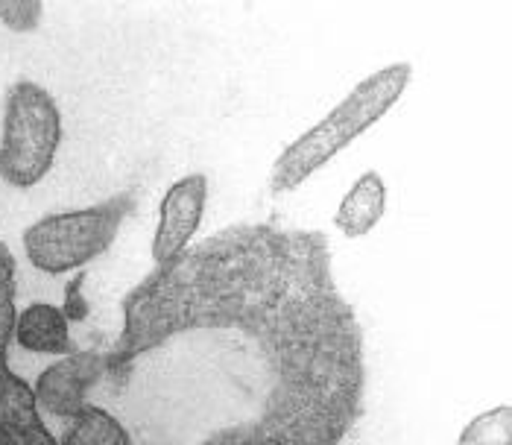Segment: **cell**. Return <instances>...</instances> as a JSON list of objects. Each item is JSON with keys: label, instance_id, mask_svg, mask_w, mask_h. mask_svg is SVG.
<instances>
[{"label": "cell", "instance_id": "1", "mask_svg": "<svg viewBox=\"0 0 512 445\" xmlns=\"http://www.w3.org/2000/svg\"><path fill=\"white\" fill-rule=\"evenodd\" d=\"M120 311L106 349L112 381L188 331H237L255 349L267 384L258 413L202 445H343L363 416V331L322 232L226 226L135 284Z\"/></svg>", "mask_w": 512, "mask_h": 445}, {"label": "cell", "instance_id": "2", "mask_svg": "<svg viewBox=\"0 0 512 445\" xmlns=\"http://www.w3.org/2000/svg\"><path fill=\"white\" fill-rule=\"evenodd\" d=\"M410 80H413V65L395 62L357 82L322 121L284 147V153L270 170V191L281 197L302 188L319 167H325L337 153H343L366 129L384 121L387 112L407 91Z\"/></svg>", "mask_w": 512, "mask_h": 445}, {"label": "cell", "instance_id": "3", "mask_svg": "<svg viewBox=\"0 0 512 445\" xmlns=\"http://www.w3.org/2000/svg\"><path fill=\"white\" fill-rule=\"evenodd\" d=\"M132 208L135 194L123 191L88 208L41 217L24 232V249L30 264L50 276L82 270L115 243Z\"/></svg>", "mask_w": 512, "mask_h": 445}, {"label": "cell", "instance_id": "4", "mask_svg": "<svg viewBox=\"0 0 512 445\" xmlns=\"http://www.w3.org/2000/svg\"><path fill=\"white\" fill-rule=\"evenodd\" d=\"M62 141V115L47 88L18 80L6 94L0 179L15 188H33L50 173Z\"/></svg>", "mask_w": 512, "mask_h": 445}, {"label": "cell", "instance_id": "5", "mask_svg": "<svg viewBox=\"0 0 512 445\" xmlns=\"http://www.w3.org/2000/svg\"><path fill=\"white\" fill-rule=\"evenodd\" d=\"M205 203H208V176L205 173H188L164 191L161 205H158L156 235H153L156 270L173 264L194 243Z\"/></svg>", "mask_w": 512, "mask_h": 445}, {"label": "cell", "instance_id": "6", "mask_svg": "<svg viewBox=\"0 0 512 445\" xmlns=\"http://www.w3.org/2000/svg\"><path fill=\"white\" fill-rule=\"evenodd\" d=\"M106 378V349H85L71 352L65 361H56L41 372L39 384L33 390V402L41 410L62 416V419H77L88 407V390Z\"/></svg>", "mask_w": 512, "mask_h": 445}, {"label": "cell", "instance_id": "7", "mask_svg": "<svg viewBox=\"0 0 512 445\" xmlns=\"http://www.w3.org/2000/svg\"><path fill=\"white\" fill-rule=\"evenodd\" d=\"M387 211V185L381 179V173L366 170L355 185L346 191V197L340 200L334 211V226L349 238H366Z\"/></svg>", "mask_w": 512, "mask_h": 445}, {"label": "cell", "instance_id": "8", "mask_svg": "<svg viewBox=\"0 0 512 445\" xmlns=\"http://www.w3.org/2000/svg\"><path fill=\"white\" fill-rule=\"evenodd\" d=\"M18 343L33 355H71V323L68 314L50 302L27 305L15 320Z\"/></svg>", "mask_w": 512, "mask_h": 445}, {"label": "cell", "instance_id": "9", "mask_svg": "<svg viewBox=\"0 0 512 445\" xmlns=\"http://www.w3.org/2000/svg\"><path fill=\"white\" fill-rule=\"evenodd\" d=\"M62 445H132V437L106 407L88 405L62 437Z\"/></svg>", "mask_w": 512, "mask_h": 445}, {"label": "cell", "instance_id": "10", "mask_svg": "<svg viewBox=\"0 0 512 445\" xmlns=\"http://www.w3.org/2000/svg\"><path fill=\"white\" fill-rule=\"evenodd\" d=\"M512 443V407L498 405L477 413L460 431L454 445H510Z\"/></svg>", "mask_w": 512, "mask_h": 445}, {"label": "cell", "instance_id": "11", "mask_svg": "<svg viewBox=\"0 0 512 445\" xmlns=\"http://www.w3.org/2000/svg\"><path fill=\"white\" fill-rule=\"evenodd\" d=\"M0 18L12 30H33L41 18V3H0Z\"/></svg>", "mask_w": 512, "mask_h": 445}]
</instances>
